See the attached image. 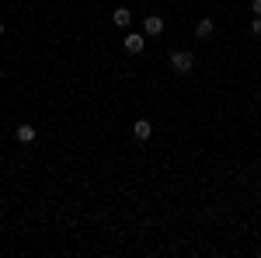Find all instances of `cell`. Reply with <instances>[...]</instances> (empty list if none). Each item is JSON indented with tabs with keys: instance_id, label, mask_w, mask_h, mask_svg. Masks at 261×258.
<instances>
[{
	"instance_id": "ba28073f",
	"label": "cell",
	"mask_w": 261,
	"mask_h": 258,
	"mask_svg": "<svg viewBox=\"0 0 261 258\" xmlns=\"http://www.w3.org/2000/svg\"><path fill=\"white\" fill-rule=\"evenodd\" d=\"M251 32L261 39V14H254V21H251Z\"/></svg>"
},
{
	"instance_id": "7a4b0ae2",
	"label": "cell",
	"mask_w": 261,
	"mask_h": 258,
	"mask_svg": "<svg viewBox=\"0 0 261 258\" xmlns=\"http://www.w3.org/2000/svg\"><path fill=\"white\" fill-rule=\"evenodd\" d=\"M122 45H125V53H133V56H136V53H143V45H146V35H140V32H129Z\"/></svg>"
},
{
	"instance_id": "30bf717a",
	"label": "cell",
	"mask_w": 261,
	"mask_h": 258,
	"mask_svg": "<svg viewBox=\"0 0 261 258\" xmlns=\"http://www.w3.org/2000/svg\"><path fill=\"white\" fill-rule=\"evenodd\" d=\"M0 35H4V21H0Z\"/></svg>"
},
{
	"instance_id": "52a82bcc",
	"label": "cell",
	"mask_w": 261,
	"mask_h": 258,
	"mask_svg": "<svg viewBox=\"0 0 261 258\" xmlns=\"http://www.w3.org/2000/svg\"><path fill=\"white\" fill-rule=\"evenodd\" d=\"M112 21H115V25H119V28H125V25H129V21H133V14H129V11H125V7H119V11H115V14H112Z\"/></svg>"
},
{
	"instance_id": "5b68a950",
	"label": "cell",
	"mask_w": 261,
	"mask_h": 258,
	"mask_svg": "<svg viewBox=\"0 0 261 258\" xmlns=\"http://www.w3.org/2000/svg\"><path fill=\"white\" fill-rule=\"evenodd\" d=\"M14 136H18V143H35V126L21 122L18 129H14Z\"/></svg>"
},
{
	"instance_id": "6da1fadb",
	"label": "cell",
	"mask_w": 261,
	"mask_h": 258,
	"mask_svg": "<svg viewBox=\"0 0 261 258\" xmlns=\"http://www.w3.org/2000/svg\"><path fill=\"white\" fill-rule=\"evenodd\" d=\"M171 66H174L178 74H188V70L195 66V56H192L188 49H174V53H171Z\"/></svg>"
},
{
	"instance_id": "8fae6325",
	"label": "cell",
	"mask_w": 261,
	"mask_h": 258,
	"mask_svg": "<svg viewBox=\"0 0 261 258\" xmlns=\"http://www.w3.org/2000/svg\"><path fill=\"white\" fill-rule=\"evenodd\" d=\"M84 4H91V0H84Z\"/></svg>"
},
{
	"instance_id": "3957f363",
	"label": "cell",
	"mask_w": 261,
	"mask_h": 258,
	"mask_svg": "<svg viewBox=\"0 0 261 258\" xmlns=\"http://www.w3.org/2000/svg\"><path fill=\"white\" fill-rule=\"evenodd\" d=\"M143 32H146V35H161V32H164V18H161V14H146Z\"/></svg>"
},
{
	"instance_id": "9c48e42d",
	"label": "cell",
	"mask_w": 261,
	"mask_h": 258,
	"mask_svg": "<svg viewBox=\"0 0 261 258\" xmlns=\"http://www.w3.org/2000/svg\"><path fill=\"white\" fill-rule=\"evenodd\" d=\"M251 11H254V14H261V0H251Z\"/></svg>"
},
{
	"instance_id": "8992f818",
	"label": "cell",
	"mask_w": 261,
	"mask_h": 258,
	"mask_svg": "<svg viewBox=\"0 0 261 258\" xmlns=\"http://www.w3.org/2000/svg\"><path fill=\"white\" fill-rule=\"evenodd\" d=\"M213 32H216V25H213V18H202L199 25H195V35H199V39H209Z\"/></svg>"
},
{
	"instance_id": "277c9868",
	"label": "cell",
	"mask_w": 261,
	"mask_h": 258,
	"mask_svg": "<svg viewBox=\"0 0 261 258\" xmlns=\"http://www.w3.org/2000/svg\"><path fill=\"white\" fill-rule=\"evenodd\" d=\"M150 133H153L150 119H136V122H133V136H136V139H150Z\"/></svg>"
}]
</instances>
